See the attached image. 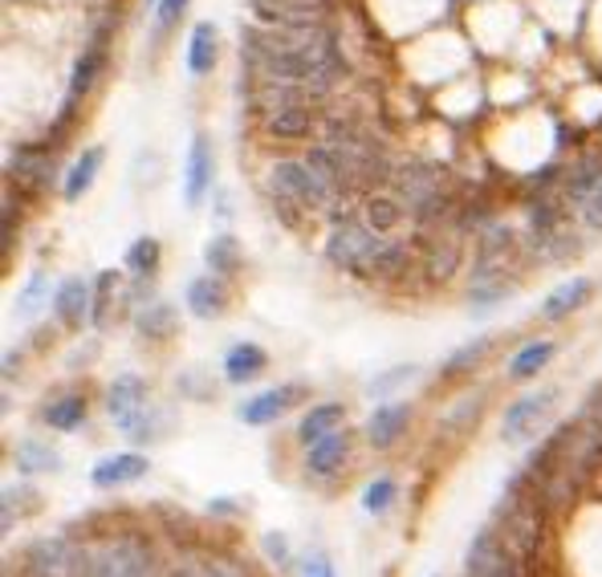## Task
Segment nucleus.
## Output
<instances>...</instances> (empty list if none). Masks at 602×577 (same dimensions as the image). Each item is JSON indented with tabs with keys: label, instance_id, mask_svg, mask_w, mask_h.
Here are the masks:
<instances>
[{
	"label": "nucleus",
	"instance_id": "32",
	"mask_svg": "<svg viewBox=\"0 0 602 577\" xmlns=\"http://www.w3.org/2000/svg\"><path fill=\"white\" fill-rule=\"evenodd\" d=\"M363 220L371 228H375V232H395V228L403 225V203L395 200V196H383V191H378V196H366L363 200Z\"/></svg>",
	"mask_w": 602,
	"mask_h": 577
},
{
	"label": "nucleus",
	"instance_id": "48",
	"mask_svg": "<svg viewBox=\"0 0 602 577\" xmlns=\"http://www.w3.org/2000/svg\"><path fill=\"white\" fill-rule=\"evenodd\" d=\"M228 212H233V208H228V196H225V191H216V216H220V220H228Z\"/></svg>",
	"mask_w": 602,
	"mask_h": 577
},
{
	"label": "nucleus",
	"instance_id": "3",
	"mask_svg": "<svg viewBox=\"0 0 602 577\" xmlns=\"http://www.w3.org/2000/svg\"><path fill=\"white\" fill-rule=\"evenodd\" d=\"M387 245H391V236L375 232V228L366 225V220H358V216L330 212V236H326V245H322V257L330 260L334 269L358 272V277H375Z\"/></svg>",
	"mask_w": 602,
	"mask_h": 577
},
{
	"label": "nucleus",
	"instance_id": "27",
	"mask_svg": "<svg viewBox=\"0 0 602 577\" xmlns=\"http://www.w3.org/2000/svg\"><path fill=\"white\" fill-rule=\"evenodd\" d=\"M159 260H164V248L155 236H139V240H130L127 257H122V269L130 272V281H151L155 272H159Z\"/></svg>",
	"mask_w": 602,
	"mask_h": 577
},
{
	"label": "nucleus",
	"instance_id": "28",
	"mask_svg": "<svg viewBox=\"0 0 602 577\" xmlns=\"http://www.w3.org/2000/svg\"><path fill=\"white\" fill-rule=\"evenodd\" d=\"M86 415H90V402H86L82 395H61V399L41 407V419H46V427H53V431H78V427L86 424Z\"/></svg>",
	"mask_w": 602,
	"mask_h": 577
},
{
	"label": "nucleus",
	"instance_id": "16",
	"mask_svg": "<svg viewBox=\"0 0 602 577\" xmlns=\"http://www.w3.org/2000/svg\"><path fill=\"white\" fill-rule=\"evenodd\" d=\"M164 577H248V569L225 554H179L164 566Z\"/></svg>",
	"mask_w": 602,
	"mask_h": 577
},
{
	"label": "nucleus",
	"instance_id": "8",
	"mask_svg": "<svg viewBox=\"0 0 602 577\" xmlns=\"http://www.w3.org/2000/svg\"><path fill=\"white\" fill-rule=\"evenodd\" d=\"M147 407H151V390H147V382H142L139 375H119L115 382H110L107 390V415L115 419V427H119V436H130L135 427H139V419L147 415Z\"/></svg>",
	"mask_w": 602,
	"mask_h": 577
},
{
	"label": "nucleus",
	"instance_id": "24",
	"mask_svg": "<svg viewBox=\"0 0 602 577\" xmlns=\"http://www.w3.org/2000/svg\"><path fill=\"white\" fill-rule=\"evenodd\" d=\"M12 460H17V471L21 476H41V471H61V456L58 448H49V439H21L17 448H12Z\"/></svg>",
	"mask_w": 602,
	"mask_h": 577
},
{
	"label": "nucleus",
	"instance_id": "34",
	"mask_svg": "<svg viewBox=\"0 0 602 577\" xmlns=\"http://www.w3.org/2000/svg\"><path fill=\"white\" fill-rule=\"evenodd\" d=\"M395 500H399V484H395V476H375V480H366L363 513H371V517H387L391 508H395Z\"/></svg>",
	"mask_w": 602,
	"mask_h": 577
},
{
	"label": "nucleus",
	"instance_id": "30",
	"mask_svg": "<svg viewBox=\"0 0 602 577\" xmlns=\"http://www.w3.org/2000/svg\"><path fill=\"white\" fill-rule=\"evenodd\" d=\"M602 183V155H586V159H579V163L570 167L566 176V200L570 203H586L591 200V191Z\"/></svg>",
	"mask_w": 602,
	"mask_h": 577
},
{
	"label": "nucleus",
	"instance_id": "29",
	"mask_svg": "<svg viewBox=\"0 0 602 577\" xmlns=\"http://www.w3.org/2000/svg\"><path fill=\"white\" fill-rule=\"evenodd\" d=\"M488 350H493V338L488 334H476L473 342H464L461 350H452L448 358H444V366H440V378H461V375H473L476 366L488 358Z\"/></svg>",
	"mask_w": 602,
	"mask_h": 577
},
{
	"label": "nucleus",
	"instance_id": "25",
	"mask_svg": "<svg viewBox=\"0 0 602 577\" xmlns=\"http://www.w3.org/2000/svg\"><path fill=\"white\" fill-rule=\"evenodd\" d=\"M204 265H208V272H216V277H233V272H240V245L233 232H213L208 240H204Z\"/></svg>",
	"mask_w": 602,
	"mask_h": 577
},
{
	"label": "nucleus",
	"instance_id": "47",
	"mask_svg": "<svg viewBox=\"0 0 602 577\" xmlns=\"http://www.w3.org/2000/svg\"><path fill=\"white\" fill-rule=\"evenodd\" d=\"M17 370H21V350H4V382H12Z\"/></svg>",
	"mask_w": 602,
	"mask_h": 577
},
{
	"label": "nucleus",
	"instance_id": "26",
	"mask_svg": "<svg viewBox=\"0 0 602 577\" xmlns=\"http://www.w3.org/2000/svg\"><path fill=\"white\" fill-rule=\"evenodd\" d=\"M265 130H269L273 139H309L314 135V115L306 107H282V110H269L265 115Z\"/></svg>",
	"mask_w": 602,
	"mask_h": 577
},
{
	"label": "nucleus",
	"instance_id": "19",
	"mask_svg": "<svg viewBox=\"0 0 602 577\" xmlns=\"http://www.w3.org/2000/svg\"><path fill=\"white\" fill-rule=\"evenodd\" d=\"M220 366H225L228 387H248V382H257V378L269 370V354L260 350L257 342H237V346H228Z\"/></svg>",
	"mask_w": 602,
	"mask_h": 577
},
{
	"label": "nucleus",
	"instance_id": "42",
	"mask_svg": "<svg viewBox=\"0 0 602 577\" xmlns=\"http://www.w3.org/2000/svg\"><path fill=\"white\" fill-rule=\"evenodd\" d=\"M582 225H586V232H602V183L591 191V200L582 203Z\"/></svg>",
	"mask_w": 602,
	"mask_h": 577
},
{
	"label": "nucleus",
	"instance_id": "13",
	"mask_svg": "<svg viewBox=\"0 0 602 577\" xmlns=\"http://www.w3.org/2000/svg\"><path fill=\"white\" fill-rule=\"evenodd\" d=\"M184 309H188L196 321L225 318V309H228L225 277H216V272H200V277H191L188 289H184Z\"/></svg>",
	"mask_w": 602,
	"mask_h": 577
},
{
	"label": "nucleus",
	"instance_id": "6",
	"mask_svg": "<svg viewBox=\"0 0 602 577\" xmlns=\"http://www.w3.org/2000/svg\"><path fill=\"white\" fill-rule=\"evenodd\" d=\"M102 70H107V37L95 33L90 37V46L82 49V58L73 61L70 90H66V110H61L58 130H66L73 122V110H78V102H86V94L95 90V82L102 78Z\"/></svg>",
	"mask_w": 602,
	"mask_h": 577
},
{
	"label": "nucleus",
	"instance_id": "43",
	"mask_svg": "<svg viewBox=\"0 0 602 577\" xmlns=\"http://www.w3.org/2000/svg\"><path fill=\"white\" fill-rule=\"evenodd\" d=\"M302 577H338V574H334V561L326 554H309L302 557Z\"/></svg>",
	"mask_w": 602,
	"mask_h": 577
},
{
	"label": "nucleus",
	"instance_id": "20",
	"mask_svg": "<svg viewBox=\"0 0 602 577\" xmlns=\"http://www.w3.org/2000/svg\"><path fill=\"white\" fill-rule=\"evenodd\" d=\"M176 306L171 301H164V297H151L147 306L135 309V334L139 338H147V342H171L176 338Z\"/></svg>",
	"mask_w": 602,
	"mask_h": 577
},
{
	"label": "nucleus",
	"instance_id": "10",
	"mask_svg": "<svg viewBox=\"0 0 602 577\" xmlns=\"http://www.w3.org/2000/svg\"><path fill=\"white\" fill-rule=\"evenodd\" d=\"M49 309H53L61 330L78 334L86 321H90V309H95V285L86 281V277H66V281H58V289H53Z\"/></svg>",
	"mask_w": 602,
	"mask_h": 577
},
{
	"label": "nucleus",
	"instance_id": "2",
	"mask_svg": "<svg viewBox=\"0 0 602 577\" xmlns=\"http://www.w3.org/2000/svg\"><path fill=\"white\" fill-rule=\"evenodd\" d=\"M269 200L289 225H297V212H326L338 191L306 159H282L269 167Z\"/></svg>",
	"mask_w": 602,
	"mask_h": 577
},
{
	"label": "nucleus",
	"instance_id": "33",
	"mask_svg": "<svg viewBox=\"0 0 602 577\" xmlns=\"http://www.w3.org/2000/svg\"><path fill=\"white\" fill-rule=\"evenodd\" d=\"M513 289H517V281H481L468 289V309H473V318H484V314H493L501 301H509L513 297Z\"/></svg>",
	"mask_w": 602,
	"mask_h": 577
},
{
	"label": "nucleus",
	"instance_id": "12",
	"mask_svg": "<svg viewBox=\"0 0 602 577\" xmlns=\"http://www.w3.org/2000/svg\"><path fill=\"white\" fill-rule=\"evenodd\" d=\"M147 471H151V460L142 451H115V456H107V460H98L90 468V484L102 488V493H115V488L139 484Z\"/></svg>",
	"mask_w": 602,
	"mask_h": 577
},
{
	"label": "nucleus",
	"instance_id": "4",
	"mask_svg": "<svg viewBox=\"0 0 602 577\" xmlns=\"http://www.w3.org/2000/svg\"><path fill=\"white\" fill-rule=\"evenodd\" d=\"M557 402V390L545 387V390H530V395H521L505 407V419H501V439H505L509 448H517L525 439L542 427V419L554 411Z\"/></svg>",
	"mask_w": 602,
	"mask_h": 577
},
{
	"label": "nucleus",
	"instance_id": "44",
	"mask_svg": "<svg viewBox=\"0 0 602 577\" xmlns=\"http://www.w3.org/2000/svg\"><path fill=\"white\" fill-rule=\"evenodd\" d=\"M208 513H216V517H237L240 505L237 500H228V496H216L213 505H208Z\"/></svg>",
	"mask_w": 602,
	"mask_h": 577
},
{
	"label": "nucleus",
	"instance_id": "35",
	"mask_svg": "<svg viewBox=\"0 0 602 577\" xmlns=\"http://www.w3.org/2000/svg\"><path fill=\"white\" fill-rule=\"evenodd\" d=\"M119 269H102L95 277V309H90V326L95 330H102L110 318V306H115V289H119Z\"/></svg>",
	"mask_w": 602,
	"mask_h": 577
},
{
	"label": "nucleus",
	"instance_id": "7",
	"mask_svg": "<svg viewBox=\"0 0 602 577\" xmlns=\"http://www.w3.org/2000/svg\"><path fill=\"white\" fill-rule=\"evenodd\" d=\"M216 191V151L208 135H191L188 159H184V203L191 212Z\"/></svg>",
	"mask_w": 602,
	"mask_h": 577
},
{
	"label": "nucleus",
	"instance_id": "18",
	"mask_svg": "<svg viewBox=\"0 0 602 577\" xmlns=\"http://www.w3.org/2000/svg\"><path fill=\"white\" fill-rule=\"evenodd\" d=\"M220 61V33H216L213 21H196L188 33V53H184V66H188L191 78H208Z\"/></svg>",
	"mask_w": 602,
	"mask_h": 577
},
{
	"label": "nucleus",
	"instance_id": "46",
	"mask_svg": "<svg viewBox=\"0 0 602 577\" xmlns=\"http://www.w3.org/2000/svg\"><path fill=\"white\" fill-rule=\"evenodd\" d=\"M554 179H557V167H542L537 176H530V188H550Z\"/></svg>",
	"mask_w": 602,
	"mask_h": 577
},
{
	"label": "nucleus",
	"instance_id": "17",
	"mask_svg": "<svg viewBox=\"0 0 602 577\" xmlns=\"http://www.w3.org/2000/svg\"><path fill=\"white\" fill-rule=\"evenodd\" d=\"M591 294H594L591 277H570V281H562L557 289H550V294H545V301L537 306V318H542V321L570 318V314H579V309L591 301Z\"/></svg>",
	"mask_w": 602,
	"mask_h": 577
},
{
	"label": "nucleus",
	"instance_id": "40",
	"mask_svg": "<svg viewBox=\"0 0 602 577\" xmlns=\"http://www.w3.org/2000/svg\"><path fill=\"white\" fill-rule=\"evenodd\" d=\"M456 260H461V252H456V240H448V245H444V252H440V245H436V248H432V257H427V272L444 281V277H452Z\"/></svg>",
	"mask_w": 602,
	"mask_h": 577
},
{
	"label": "nucleus",
	"instance_id": "11",
	"mask_svg": "<svg viewBox=\"0 0 602 577\" xmlns=\"http://www.w3.org/2000/svg\"><path fill=\"white\" fill-rule=\"evenodd\" d=\"M78 541L70 537H41L24 549V574L29 577H73Z\"/></svg>",
	"mask_w": 602,
	"mask_h": 577
},
{
	"label": "nucleus",
	"instance_id": "36",
	"mask_svg": "<svg viewBox=\"0 0 602 577\" xmlns=\"http://www.w3.org/2000/svg\"><path fill=\"white\" fill-rule=\"evenodd\" d=\"M415 378H420V366H391V370H383V375H375L366 382V395L378 402H387L395 390H403L407 382H415Z\"/></svg>",
	"mask_w": 602,
	"mask_h": 577
},
{
	"label": "nucleus",
	"instance_id": "9",
	"mask_svg": "<svg viewBox=\"0 0 602 577\" xmlns=\"http://www.w3.org/2000/svg\"><path fill=\"white\" fill-rule=\"evenodd\" d=\"M302 395H306V387L302 382H282V387H269L260 390V395H253V399H245L237 407V419L248 427H269L277 424L289 407H297L302 402Z\"/></svg>",
	"mask_w": 602,
	"mask_h": 577
},
{
	"label": "nucleus",
	"instance_id": "37",
	"mask_svg": "<svg viewBox=\"0 0 602 577\" xmlns=\"http://www.w3.org/2000/svg\"><path fill=\"white\" fill-rule=\"evenodd\" d=\"M260 554H265V561H273L277 569H289L294 566V541H289V533L269 529L260 537Z\"/></svg>",
	"mask_w": 602,
	"mask_h": 577
},
{
	"label": "nucleus",
	"instance_id": "38",
	"mask_svg": "<svg viewBox=\"0 0 602 577\" xmlns=\"http://www.w3.org/2000/svg\"><path fill=\"white\" fill-rule=\"evenodd\" d=\"M191 9V0H159L151 12V21H155V41H164L171 29H176L179 21H184V12Z\"/></svg>",
	"mask_w": 602,
	"mask_h": 577
},
{
	"label": "nucleus",
	"instance_id": "14",
	"mask_svg": "<svg viewBox=\"0 0 602 577\" xmlns=\"http://www.w3.org/2000/svg\"><path fill=\"white\" fill-rule=\"evenodd\" d=\"M351 444H355V436H351L346 427L330 431V436L318 439V444H309L306 471L314 476V480H334V476L346 468V460H351Z\"/></svg>",
	"mask_w": 602,
	"mask_h": 577
},
{
	"label": "nucleus",
	"instance_id": "50",
	"mask_svg": "<svg viewBox=\"0 0 602 577\" xmlns=\"http://www.w3.org/2000/svg\"><path fill=\"white\" fill-rule=\"evenodd\" d=\"M432 577H440V574H432Z\"/></svg>",
	"mask_w": 602,
	"mask_h": 577
},
{
	"label": "nucleus",
	"instance_id": "23",
	"mask_svg": "<svg viewBox=\"0 0 602 577\" xmlns=\"http://www.w3.org/2000/svg\"><path fill=\"white\" fill-rule=\"evenodd\" d=\"M554 354H557V342H550V338H542V342H525L513 358H509L505 375L513 378V382H530V378H537L545 366L554 362Z\"/></svg>",
	"mask_w": 602,
	"mask_h": 577
},
{
	"label": "nucleus",
	"instance_id": "15",
	"mask_svg": "<svg viewBox=\"0 0 602 577\" xmlns=\"http://www.w3.org/2000/svg\"><path fill=\"white\" fill-rule=\"evenodd\" d=\"M407 424H412V402H378L371 419H366V444L375 451L395 448L403 431H407Z\"/></svg>",
	"mask_w": 602,
	"mask_h": 577
},
{
	"label": "nucleus",
	"instance_id": "31",
	"mask_svg": "<svg viewBox=\"0 0 602 577\" xmlns=\"http://www.w3.org/2000/svg\"><path fill=\"white\" fill-rule=\"evenodd\" d=\"M46 301H53V294H49V272L33 269V272H29V281L21 285V294H17V306H12V314H17V321H33L37 314L46 309Z\"/></svg>",
	"mask_w": 602,
	"mask_h": 577
},
{
	"label": "nucleus",
	"instance_id": "5",
	"mask_svg": "<svg viewBox=\"0 0 602 577\" xmlns=\"http://www.w3.org/2000/svg\"><path fill=\"white\" fill-rule=\"evenodd\" d=\"M464 577H517V561L509 554V545L496 537L493 525L476 529L464 554Z\"/></svg>",
	"mask_w": 602,
	"mask_h": 577
},
{
	"label": "nucleus",
	"instance_id": "39",
	"mask_svg": "<svg viewBox=\"0 0 602 577\" xmlns=\"http://www.w3.org/2000/svg\"><path fill=\"white\" fill-rule=\"evenodd\" d=\"M481 411H484V395H464V399L452 407L448 419H444V427H448L452 436H461L464 427L476 424V415H481Z\"/></svg>",
	"mask_w": 602,
	"mask_h": 577
},
{
	"label": "nucleus",
	"instance_id": "21",
	"mask_svg": "<svg viewBox=\"0 0 602 577\" xmlns=\"http://www.w3.org/2000/svg\"><path fill=\"white\" fill-rule=\"evenodd\" d=\"M102 163H107V151L102 147H82V155L70 163V171H66V179H61V196H66V203H78L86 196V191L95 188L98 171H102Z\"/></svg>",
	"mask_w": 602,
	"mask_h": 577
},
{
	"label": "nucleus",
	"instance_id": "22",
	"mask_svg": "<svg viewBox=\"0 0 602 577\" xmlns=\"http://www.w3.org/2000/svg\"><path fill=\"white\" fill-rule=\"evenodd\" d=\"M343 424H346L343 402H314V407L302 415V424H297V444H302V448H309V444L326 439L330 431H338Z\"/></svg>",
	"mask_w": 602,
	"mask_h": 577
},
{
	"label": "nucleus",
	"instance_id": "41",
	"mask_svg": "<svg viewBox=\"0 0 602 577\" xmlns=\"http://www.w3.org/2000/svg\"><path fill=\"white\" fill-rule=\"evenodd\" d=\"M179 395H184V399H196V402H208L213 399V387H204V375L200 370H188V375H179Z\"/></svg>",
	"mask_w": 602,
	"mask_h": 577
},
{
	"label": "nucleus",
	"instance_id": "1",
	"mask_svg": "<svg viewBox=\"0 0 602 577\" xmlns=\"http://www.w3.org/2000/svg\"><path fill=\"white\" fill-rule=\"evenodd\" d=\"M73 577H164V561L139 533H107L78 545Z\"/></svg>",
	"mask_w": 602,
	"mask_h": 577
},
{
	"label": "nucleus",
	"instance_id": "45",
	"mask_svg": "<svg viewBox=\"0 0 602 577\" xmlns=\"http://www.w3.org/2000/svg\"><path fill=\"white\" fill-rule=\"evenodd\" d=\"M586 415H591L594 424L602 427V387H594V390H591V399H586Z\"/></svg>",
	"mask_w": 602,
	"mask_h": 577
},
{
	"label": "nucleus",
	"instance_id": "49",
	"mask_svg": "<svg viewBox=\"0 0 602 577\" xmlns=\"http://www.w3.org/2000/svg\"><path fill=\"white\" fill-rule=\"evenodd\" d=\"M155 4H159V0H147V9H155Z\"/></svg>",
	"mask_w": 602,
	"mask_h": 577
}]
</instances>
